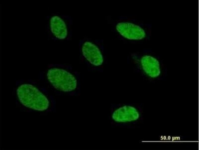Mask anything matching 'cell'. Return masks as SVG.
Returning <instances> with one entry per match:
<instances>
[{"mask_svg":"<svg viewBox=\"0 0 199 150\" xmlns=\"http://www.w3.org/2000/svg\"><path fill=\"white\" fill-rule=\"evenodd\" d=\"M141 63L145 72L151 77L158 76L160 73L159 61L156 58L149 56L146 55L142 57Z\"/></svg>","mask_w":199,"mask_h":150,"instance_id":"cell-5","label":"cell"},{"mask_svg":"<svg viewBox=\"0 0 199 150\" xmlns=\"http://www.w3.org/2000/svg\"><path fill=\"white\" fill-rule=\"evenodd\" d=\"M82 52L85 58L92 64L97 66L103 62V58L99 49L91 42H86L83 45Z\"/></svg>","mask_w":199,"mask_h":150,"instance_id":"cell-4","label":"cell"},{"mask_svg":"<svg viewBox=\"0 0 199 150\" xmlns=\"http://www.w3.org/2000/svg\"><path fill=\"white\" fill-rule=\"evenodd\" d=\"M47 76L50 82L58 90L69 92L77 87V81L75 77L64 70L55 68L51 69L48 71Z\"/></svg>","mask_w":199,"mask_h":150,"instance_id":"cell-2","label":"cell"},{"mask_svg":"<svg viewBox=\"0 0 199 150\" xmlns=\"http://www.w3.org/2000/svg\"><path fill=\"white\" fill-rule=\"evenodd\" d=\"M51 28L52 32L55 37L60 39H64L67 35L66 26L60 17L55 16L51 20Z\"/></svg>","mask_w":199,"mask_h":150,"instance_id":"cell-6","label":"cell"},{"mask_svg":"<svg viewBox=\"0 0 199 150\" xmlns=\"http://www.w3.org/2000/svg\"><path fill=\"white\" fill-rule=\"evenodd\" d=\"M118 31L123 37L130 40H140L145 36L144 30L139 26L132 23L122 22L116 25Z\"/></svg>","mask_w":199,"mask_h":150,"instance_id":"cell-3","label":"cell"},{"mask_svg":"<svg viewBox=\"0 0 199 150\" xmlns=\"http://www.w3.org/2000/svg\"><path fill=\"white\" fill-rule=\"evenodd\" d=\"M20 102L25 106L38 111L46 110L49 105L47 98L38 89L32 85L24 84L17 90Z\"/></svg>","mask_w":199,"mask_h":150,"instance_id":"cell-1","label":"cell"}]
</instances>
